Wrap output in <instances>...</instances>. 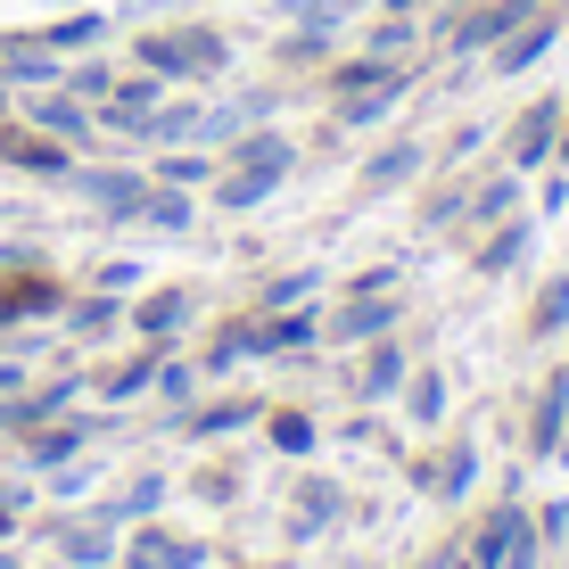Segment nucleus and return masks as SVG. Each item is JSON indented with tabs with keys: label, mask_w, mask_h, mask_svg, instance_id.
Wrapping results in <instances>:
<instances>
[{
	"label": "nucleus",
	"mask_w": 569,
	"mask_h": 569,
	"mask_svg": "<svg viewBox=\"0 0 569 569\" xmlns=\"http://www.w3.org/2000/svg\"><path fill=\"white\" fill-rule=\"evenodd\" d=\"M223 157V173H214V207L223 214H257L264 199H281V182L289 173H298V141H289V132H272V124H248L240 141L231 149H214Z\"/></svg>",
	"instance_id": "1"
},
{
	"label": "nucleus",
	"mask_w": 569,
	"mask_h": 569,
	"mask_svg": "<svg viewBox=\"0 0 569 569\" xmlns=\"http://www.w3.org/2000/svg\"><path fill=\"white\" fill-rule=\"evenodd\" d=\"M561 33H569V9H561V0H545V9H537V17H520V26H512V33H503V42H496V50H487V67H496V74H503V83H512V74H537V67H545V58H553V50H561Z\"/></svg>",
	"instance_id": "2"
},
{
	"label": "nucleus",
	"mask_w": 569,
	"mask_h": 569,
	"mask_svg": "<svg viewBox=\"0 0 569 569\" xmlns=\"http://www.w3.org/2000/svg\"><path fill=\"white\" fill-rule=\"evenodd\" d=\"M67 190H83L108 223H141V207H149V173L141 166H74Z\"/></svg>",
	"instance_id": "3"
},
{
	"label": "nucleus",
	"mask_w": 569,
	"mask_h": 569,
	"mask_svg": "<svg viewBox=\"0 0 569 569\" xmlns=\"http://www.w3.org/2000/svg\"><path fill=\"white\" fill-rule=\"evenodd\" d=\"M561 116H569V100H561V91H537V100H528V108L512 116V141H503V157H512V173H537V166H553Z\"/></svg>",
	"instance_id": "4"
},
{
	"label": "nucleus",
	"mask_w": 569,
	"mask_h": 569,
	"mask_svg": "<svg viewBox=\"0 0 569 569\" xmlns=\"http://www.w3.org/2000/svg\"><path fill=\"white\" fill-rule=\"evenodd\" d=\"M50 313H67L58 272L50 264H9V281H0V330L9 322H50Z\"/></svg>",
	"instance_id": "5"
},
{
	"label": "nucleus",
	"mask_w": 569,
	"mask_h": 569,
	"mask_svg": "<svg viewBox=\"0 0 569 569\" xmlns=\"http://www.w3.org/2000/svg\"><path fill=\"white\" fill-rule=\"evenodd\" d=\"M74 397H83V380H42V388H17V397H0V438H33L42 421L74 413Z\"/></svg>",
	"instance_id": "6"
},
{
	"label": "nucleus",
	"mask_w": 569,
	"mask_h": 569,
	"mask_svg": "<svg viewBox=\"0 0 569 569\" xmlns=\"http://www.w3.org/2000/svg\"><path fill=\"white\" fill-rule=\"evenodd\" d=\"M347 520V487L339 479H330V470H306V479H298V496H289V537H330V528H339Z\"/></svg>",
	"instance_id": "7"
},
{
	"label": "nucleus",
	"mask_w": 569,
	"mask_h": 569,
	"mask_svg": "<svg viewBox=\"0 0 569 569\" xmlns=\"http://www.w3.org/2000/svg\"><path fill=\"white\" fill-rule=\"evenodd\" d=\"M397 330V289H380V298H339V313H322V339L330 347H371Z\"/></svg>",
	"instance_id": "8"
},
{
	"label": "nucleus",
	"mask_w": 569,
	"mask_h": 569,
	"mask_svg": "<svg viewBox=\"0 0 569 569\" xmlns=\"http://www.w3.org/2000/svg\"><path fill=\"white\" fill-rule=\"evenodd\" d=\"M26 124H33V132H50V141H67V149H83L91 132H100V116H91V100H74L67 83H50V91H33Z\"/></svg>",
	"instance_id": "9"
},
{
	"label": "nucleus",
	"mask_w": 569,
	"mask_h": 569,
	"mask_svg": "<svg viewBox=\"0 0 569 569\" xmlns=\"http://www.w3.org/2000/svg\"><path fill=\"white\" fill-rule=\"evenodd\" d=\"M0 83L50 91V83H67V58H58L42 33H0Z\"/></svg>",
	"instance_id": "10"
},
{
	"label": "nucleus",
	"mask_w": 569,
	"mask_h": 569,
	"mask_svg": "<svg viewBox=\"0 0 569 569\" xmlns=\"http://www.w3.org/2000/svg\"><path fill=\"white\" fill-rule=\"evenodd\" d=\"M405 91H413V67H397L388 83H371V91H347V100H330V124H339V132H371V124H388V116L405 108Z\"/></svg>",
	"instance_id": "11"
},
{
	"label": "nucleus",
	"mask_w": 569,
	"mask_h": 569,
	"mask_svg": "<svg viewBox=\"0 0 569 569\" xmlns=\"http://www.w3.org/2000/svg\"><path fill=\"white\" fill-rule=\"evenodd\" d=\"M0 157H9L17 173H42V182H67L74 173V149L50 141V132H33V124H0Z\"/></svg>",
	"instance_id": "12"
},
{
	"label": "nucleus",
	"mask_w": 569,
	"mask_h": 569,
	"mask_svg": "<svg viewBox=\"0 0 569 569\" xmlns=\"http://www.w3.org/2000/svg\"><path fill=\"white\" fill-rule=\"evenodd\" d=\"M182 322H190V289H149V298L124 306V330H132V339H149V347H173V339H182Z\"/></svg>",
	"instance_id": "13"
},
{
	"label": "nucleus",
	"mask_w": 569,
	"mask_h": 569,
	"mask_svg": "<svg viewBox=\"0 0 569 569\" xmlns=\"http://www.w3.org/2000/svg\"><path fill=\"white\" fill-rule=\"evenodd\" d=\"M528 248H537V223H528V214H503V223H487V240H479V257H470V272H479V281H503V272L528 264Z\"/></svg>",
	"instance_id": "14"
},
{
	"label": "nucleus",
	"mask_w": 569,
	"mask_h": 569,
	"mask_svg": "<svg viewBox=\"0 0 569 569\" xmlns=\"http://www.w3.org/2000/svg\"><path fill=\"white\" fill-rule=\"evenodd\" d=\"M173 42H182V83H214V74H231V33H223V26L182 17V26H173Z\"/></svg>",
	"instance_id": "15"
},
{
	"label": "nucleus",
	"mask_w": 569,
	"mask_h": 569,
	"mask_svg": "<svg viewBox=\"0 0 569 569\" xmlns=\"http://www.w3.org/2000/svg\"><path fill=\"white\" fill-rule=\"evenodd\" d=\"M421 173H429V141H380V149L363 157V173H356V182L371 190V199H388V190L421 182Z\"/></svg>",
	"instance_id": "16"
},
{
	"label": "nucleus",
	"mask_w": 569,
	"mask_h": 569,
	"mask_svg": "<svg viewBox=\"0 0 569 569\" xmlns=\"http://www.w3.org/2000/svg\"><path fill=\"white\" fill-rule=\"evenodd\" d=\"M306 347H322V306L257 313V356H306Z\"/></svg>",
	"instance_id": "17"
},
{
	"label": "nucleus",
	"mask_w": 569,
	"mask_h": 569,
	"mask_svg": "<svg viewBox=\"0 0 569 569\" xmlns=\"http://www.w3.org/2000/svg\"><path fill=\"white\" fill-rule=\"evenodd\" d=\"M561 429H569V363L537 388V405H528V462H553Z\"/></svg>",
	"instance_id": "18"
},
{
	"label": "nucleus",
	"mask_w": 569,
	"mask_h": 569,
	"mask_svg": "<svg viewBox=\"0 0 569 569\" xmlns=\"http://www.w3.org/2000/svg\"><path fill=\"white\" fill-rule=\"evenodd\" d=\"M470 479H479V446H470V438H455L446 455H421L413 462V487H429V496H446V503H462Z\"/></svg>",
	"instance_id": "19"
},
{
	"label": "nucleus",
	"mask_w": 569,
	"mask_h": 569,
	"mask_svg": "<svg viewBox=\"0 0 569 569\" xmlns=\"http://www.w3.org/2000/svg\"><path fill=\"white\" fill-rule=\"evenodd\" d=\"M124 561H157V569H207V545H199V537H173V528H157V520H132Z\"/></svg>",
	"instance_id": "20"
},
{
	"label": "nucleus",
	"mask_w": 569,
	"mask_h": 569,
	"mask_svg": "<svg viewBox=\"0 0 569 569\" xmlns=\"http://www.w3.org/2000/svg\"><path fill=\"white\" fill-rule=\"evenodd\" d=\"M91 438H100V421H74V413H58V421H42V429L26 438V462H33V470H67V462L83 455Z\"/></svg>",
	"instance_id": "21"
},
{
	"label": "nucleus",
	"mask_w": 569,
	"mask_h": 569,
	"mask_svg": "<svg viewBox=\"0 0 569 569\" xmlns=\"http://www.w3.org/2000/svg\"><path fill=\"white\" fill-rule=\"evenodd\" d=\"M182 421V438H231V429H257L264 421V397H214V405H190V413H173Z\"/></svg>",
	"instance_id": "22"
},
{
	"label": "nucleus",
	"mask_w": 569,
	"mask_h": 569,
	"mask_svg": "<svg viewBox=\"0 0 569 569\" xmlns=\"http://www.w3.org/2000/svg\"><path fill=\"white\" fill-rule=\"evenodd\" d=\"M264 446H272V455H281V462H306L313 455V446H322V421H313L306 413V405H264Z\"/></svg>",
	"instance_id": "23"
},
{
	"label": "nucleus",
	"mask_w": 569,
	"mask_h": 569,
	"mask_svg": "<svg viewBox=\"0 0 569 569\" xmlns=\"http://www.w3.org/2000/svg\"><path fill=\"white\" fill-rule=\"evenodd\" d=\"M166 496H173V487H166V470H141V479H124V487H116V496L100 503V520H108V528L157 520V512H166Z\"/></svg>",
	"instance_id": "24"
},
{
	"label": "nucleus",
	"mask_w": 569,
	"mask_h": 569,
	"mask_svg": "<svg viewBox=\"0 0 569 569\" xmlns=\"http://www.w3.org/2000/svg\"><path fill=\"white\" fill-rule=\"evenodd\" d=\"M405 371H413V356H405V339H397V330H388V339H371L363 347V397L371 405H388V397H397V388H405Z\"/></svg>",
	"instance_id": "25"
},
{
	"label": "nucleus",
	"mask_w": 569,
	"mask_h": 569,
	"mask_svg": "<svg viewBox=\"0 0 569 569\" xmlns=\"http://www.w3.org/2000/svg\"><path fill=\"white\" fill-rule=\"evenodd\" d=\"M58 553H67L74 569H116V553H124V545H116V528L91 512V520H67V528H58Z\"/></svg>",
	"instance_id": "26"
},
{
	"label": "nucleus",
	"mask_w": 569,
	"mask_h": 569,
	"mask_svg": "<svg viewBox=\"0 0 569 569\" xmlns=\"http://www.w3.org/2000/svg\"><path fill=\"white\" fill-rule=\"evenodd\" d=\"M397 67H405V58H371V50H356V58H330V67H322V91H330V100H347V91L388 83Z\"/></svg>",
	"instance_id": "27"
},
{
	"label": "nucleus",
	"mask_w": 569,
	"mask_h": 569,
	"mask_svg": "<svg viewBox=\"0 0 569 569\" xmlns=\"http://www.w3.org/2000/svg\"><path fill=\"white\" fill-rule=\"evenodd\" d=\"M240 363H257V313H231L199 356V371H240Z\"/></svg>",
	"instance_id": "28"
},
{
	"label": "nucleus",
	"mask_w": 569,
	"mask_h": 569,
	"mask_svg": "<svg viewBox=\"0 0 569 569\" xmlns=\"http://www.w3.org/2000/svg\"><path fill=\"white\" fill-rule=\"evenodd\" d=\"M397 397H405V421H413V429H438V421H446V371H438V363L405 371Z\"/></svg>",
	"instance_id": "29"
},
{
	"label": "nucleus",
	"mask_w": 569,
	"mask_h": 569,
	"mask_svg": "<svg viewBox=\"0 0 569 569\" xmlns=\"http://www.w3.org/2000/svg\"><path fill=\"white\" fill-rule=\"evenodd\" d=\"M157 356H166V347H149V339H141L124 363H108V371H100V397H108V405H124V397H141V388H157Z\"/></svg>",
	"instance_id": "30"
},
{
	"label": "nucleus",
	"mask_w": 569,
	"mask_h": 569,
	"mask_svg": "<svg viewBox=\"0 0 569 569\" xmlns=\"http://www.w3.org/2000/svg\"><path fill=\"white\" fill-rule=\"evenodd\" d=\"M42 42H50L58 58H83V50H100V42H108V17H100V9H74V17H50V26H42Z\"/></svg>",
	"instance_id": "31"
},
{
	"label": "nucleus",
	"mask_w": 569,
	"mask_h": 569,
	"mask_svg": "<svg viewBox=\"0 0 569 569\" xmlns=\"http://www.w3.org/2000/svg\"><path fill=\"white\" fill-rule=\"evenodd\" d=\"M520 182H528V173H512V166H503L496 182H479L462 199V223H503V214H520Z\"/></svg>",
	"instance_id": "32"
},
{
	"label": "nucleus",
	"mask_w": 569,
	"mask_h": 569,
	"mask_svg": "<svg viewBox=\"0 0 569 569\" xmlns=\"http://www.w3.org/2000/svg\"><path fill=\"white\" fill-rule=\"evenodd\" d=\"M141 223H149V231H166V240H182V231L199 223V199H190V190H173V182H149Z\"/></svg>",
	"instance_id": "33"
},
{
	"label": "nucleus",
	"mask_w": 569,
	"mask_h": 569,
	"mask_svg": "<svg viewBox=\"0 0 569 569\" xmlns=\"http://www.w3.org/2000/svg\"><path fill=\"white\" fill-rule=\"evenodd\" d=\"M214 173H223V157H214V149H166V157H157V173H149V182H173V190H207Z\"/></svg>",
	"instance_id": "34"
},
{
	"label": "nucleus",
	"mask_w": 569,
	"mask_h": 569,
	"mask_svg": "<svg viewBox=\"0 0 569 569\" xmlns=\"http://www.w3.org/2000/svg\"><path fill=\"white\" fill-rule=\"evenodd\" d=\"M561 330H569V272L537 281V298H528V339H561Z\"/></svg>",
	"instance_id": "35"
},
{
	"label": "nucleus",
	"mask_w": 569,
	"mask_h": 569,
	"mask_svg": "<svg viewBox=\"0 0 569 569\" xmlns=\"http://www.w3.org/2000/svg\"><path fill=\"white\" fill-rule=\"evenodd\" d=\"M132 67H149L157 83H182V42H173V26H149V33H132Z\"/></svg>",
	"instance_id": "36"
},
{
	"label": "nucleus",
	"mask_w": 569,
	"mask_h": 569,
	"mask_svg": "<svg viewBox=\"0 0 569 569\" xmlns=\"http://www.w3.org/2000/svg\"><path fill=\"white\" fill-rule=\"evenodd\" d=\"M116 322H124V298H108V289H91V298H67V330H74V339H108Z\"/></svg>",
	"instance_id": "37"
},
{
	"label": "nucleus",
	"mask_w": 569,
	"mask_h": 569,
	"mask_svg": "<svg viewBox=\"0 0 569 569\" xmlns=\"http://www.w3.org/2000/svg\"><path fill=\"white\" fill-rule=\"evenodd\" d=\"M313 281H322L313 264H298V272H272V281L257 289V313H281V306H313Z\"/></svg>",
	"instance_id": "38"
},
{
	"label": "nucleus",
	"mask_w": 569,
	"mask_h": 569,
	"mask_svg": "<svg viewBox=\"0 0 569 569\" xmlns=\"http://www.w3.org/2000/svg\"><path fill=\"white\" fill-rule=\"evenodd\" d=\"M413 42H421L413 17H371V26H363V50L371 58H413Z\"/></svg>",
	"instance_id": "39"
},
{
	"label": "nucleus",
	"mask_w": 569,
	"mask_h": 569,
	"mask_svg": "<svg viewBox=\"0 0 569 569\" xmlns=\"http://www.w3.org/2000/svg\"><path fill=\"white\" fill-rule=\"evenodd\" d=\"M67 91H74V100H91V108H100V100H108V91H116V67H108V58H100V50H83V58H67Z\"/></svg>",
	"instance_id": "40"
},
{
	"label": "nucleus",
	"mask_w": 569,
	"mask_h": 569,
	"mask_svg": "<svg viewBox=\"0 0 569 569\" xmlns=\"http://www.w3.org/2000/svg\"><path fill=\"white\" fill-rule=\"evenodd\" d=\"M272 58H281V67H330V26H289Z\"/></svg>",
	"instance_id": "41"
},
{
	"label": "nucleus",
	"mask_w": 569,
	"mask_h": 569,
	"mask_svg": "<svg viewBox=\"0 0 569 569\" xmlns=\"http://www.w3.org/2000/svg\"><path fill=\"white\" fill-rule=\"evenodd\" d=\"M157 397H166V405H182V413H190V397H199V363H182V356L166 347V356H157Z\"/></svg>",
	"instance_id": "42"
},
{
	"label": "nucleus",
	"mask_w": 569,
	"mask_h": 569,
	"mask_svg": "<svg viewBox=\"0 0 569 569\" xmlns=\"http://www.w3.org/2000/svg\"><path fill=\"white\" fill-rule=\"evenodd\" d=\"M272 9H281L289 26H330V33L347 26V0H272Z\"/></svg>",
	"instance_id": "43"
},
{
	"label": "nucleus",
	"mask_w": 569,
	"mask_h": 569,
	"mask_svg": "<svg viewBox=\"0 0 569 569\" xmlns=\"http://www.w3.org/2000/svg\"><path fill=\"white\" fill-rule=\"evenodd\" d=\"M503 569H545V537H537V520H520V528H512V545H503Z\"/></svg>",
	"instance_id": "44"
},
{
	"label": "nucleus",
	"mask_w": 569,
	"mask_h": 569,
	"mask_svg": "<svg viewBox=\"0 0 569 569\" xmlns=\"http://www.w3.org/2000/svg\"><path fill=\"white\" fill-rule=\"evenodd\" d=\"M190 496H199V503H240V470H223V462L199 470V479H190Z\"/></svg>",
	"instance_id": "45"
},
{
	"label": "nucleus",
	"mask_w": 569,
	"mask_h": 569,
	"mask_svg": "<svg viewBox=\"0 0 569 569\" xmlns=\"http://www.w3.org/2000/svg\"><path fill=\"white\" fill-rule=\"evenodd\" d=\"M462 199H470V190H429V199H421V231H446V223H462Z\"/></svg>",
	"instance_id": "46"
},
{
	"label": "nucleus",
	"mask_w": 569,
	"mask_h": 569,
	"mask_svg": "<svg viewBox=\"0 0 569 569\" xmlns=\"http://www.w3.org/2000/svg\"><path fill=\"white\" fill-rule=\"evenodd\" d=\"M91 289H108V298H132V289H141V264H132V257H116V264L91 272Z\"/></svg>",
	"instance_id": "47"
},
{
	"label": "nucleus",
	"mask_w": 569,
	"mask_h": 569,
	"mask_svg": "<svg viewBox=\"0 0 569 569\" xmlns=\"http://www.w3.org/2000/svg\"><path fill=\"white\" fill-rule=\"evenodd\" d=\"M380 289H397V264H363V272H347V298H380Z\"/></svg>",
	"instance_id": "48"
},
{
	"label": "nucleus",
	"mask_w": 569,
	"mask_h": 569,
	"mask_svg": "<svg viewBox=\"0 0 569 569\" xmlns=\"http://www.w3.org/2000/svg\"><path fill=\"white\" fill-rule=\"evenodd\" d=\"M528 520H537V537H545V545H561V537H569V503H537Z\"/></svg>",
	"instance_id": "49"
},
{
	"label": "nucleus",
	"mask_w": 569,
	"mask_h": 569,
	"mask_svg": "<svg viewBox=\"0 0 569 569\" xmlns=\"http://www.w3.org/2000/svg\"><path fill=\"white\" fill-rule=\"evenodd\" d=\"M537 207H545V214H561V207H569V173H561V166L545 173V199H537Z\"/></svg>",
	"instance_id": "50"
},
{
	"label": "nucleus",
	"mask_w": 569,
	"mask_h": 569,
	"mask_svg": "<svg viewBox=\"0 0 569 569\" xmlns=\"http://www.w3.org/2000/svg\"><path fill=\"white\" fill-rule=\"evenodd\" d=\"M26 512V487H0V520H17Z\"/></svg>",
	"instance_id": "51"
},
{
	"label": "nucleus",
	"mask_w": 569,
	"mask_h": 569,
	"mask_svg": "<svg viewBox=\"0 0 569 569\" xmlns=\"http://www.w3.org/2000/svg\"><path fill=\"white\" fill-rule=\"evenodd\" d=\"M17 388H26V371H17V363H0V397H17Z\"/></svg>",
	"instance_id": "52"
},
{
	"label": "nucleus",
	"mask_w": 569,
	"mask_h": 569,
	"mask_svg": "<svg viewBox=\"0 0 569 569\" xmlns=\"http://www.w3.org/2000/svg\"><path fill=\"white\" fill-rule=\"evenodd\" d=\"M553 166L569 173V116H561V141H553Z\"/></svg>",
	"instance_id": "53"
},
{
	"label": "nucleus",
	"mask_w": 569,
	"mask_h": 569,
	"mask_svg": "<svg viewBox=\"0 0 569 569\" xmlns=\"http://www.w3.org/2000/svg\"><path fill=\"white\" fill-rule=\"evenodd\" d=\"M470 9V0H438V26H446V17H462Z\"/></svg>",
	"instance_id": "54"
},
{
	"label": "nucleus",
	"mask_w": 569,
	"mask_h": 569,
	"mask_svg": "<svg viewBox=\"0 0 569 569\" xmlns=\"http://www.w3.org/2000/svg\"><path fill=\"white\" fill-rule=\"evenodd\" d=\"M421 569H455V545H446V553H429V561H421Z\"/></svg>",
	"instance_id": "55"
},
{
	"label": "nucleus",
	"mask_w": 569,
	"mask_h": 569,
	"mask_svg": "<svg viewBox=\"0 0 569 569\" xmlns=\"http://www.w3.org/2000/svg\"><path fill=\"white\" fill-rule=\"evenodd\" d=\"M553 462H561V470H569V429H561V446H553Z\"/></svg>",
	"instance_id": "56"
},
{
	"label": "nucleus",
	"mask_w": 569,
	"mask_h": 569,
	"mask_svg": "<svg viewBox=\"0 0 569 569\" xmlns=\"http://www.w3.org/2000/svg\"><path fill=\"white\" fill-rule=\"evenodd\" d=\"M248 569H298V561H248Z\"/></svg>",
	"instance_id": "57"
},
{
	"label": "nucleus",
	"mask_w": 569,
	"mask_h": 569,
	"mask_svg": "<svg viewBox=\"0 0 569 569\" xmlns=\"http://www.w3.org/2000/svg\"><path fill=\"white\" fill-rule=\"evenodd\" d=\"M116 569H157V561H124V553H116Z\"/></svg>",
	"instance_id": "58"
},
{
	"label": "nucleus",
	"mask_w": 569,
	"mask_h": 569,
	"mask_svg": "<svg viewBox=\"0 0 569 569\" xmlns=\"http://www.w3.org/2000/svg\"><path fill=\"white\" fill-rule=\"evenodd\" d=\"M0 116H9V83H0Z\"/></svg>",
	"instance_id": "59"
},
{
	"label": "nucleus",
	"mask_w": 569,
	"mask_h": 569,
	"mask_svg": "<svg viewBox=\"0 0 569 569\" xmlns=\"http://www.w3.org/2000/svg\"><path fill=\"white\" fill-rule=\"evenodd\" d=\"M124 9H157V0H124Z\"/></svg>",
	"instance_id": "60"
},
{
	"label": "nucleus",
	"mask_w": 569,
	"mask_h": 569,
	"mask_svg": "<svg viewBox=\"0 0 569 569\" xmlns=\"http://www.w3.org/2000/svg\"><path fill=\"white\" fill-rule=\"evenodd\" d=\"M9 528H17V520H0V537H9Z\"/></svg>",
	"instance_id": "61"
}]
</instances>
